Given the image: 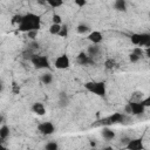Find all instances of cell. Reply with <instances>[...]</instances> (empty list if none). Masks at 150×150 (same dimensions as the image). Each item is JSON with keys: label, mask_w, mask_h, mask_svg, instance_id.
I'll return each instance as SVG.
<instances>
[{"label": "cell", "mask_w": 150, "mask_h": 150, "mask_svg": "<svg viewBox=\"0 0 150 150\" xmlns=\"http://www.w3.org/2000/svg\"><path fill=\"white\" fill-rule=\"evenodd\" d=\"M76 61L81 66H88V64H95V61L91 56H89L87 53L81 52L77 56H76Z\"/></svg>", "instance_id": "obj_7"}, {"label": "cell", "mask_w": 150, "mask_h": 150, "mask_svg": "<svg viewBox=\"0 0 150 150\" xmlns=\"http://www.w3.org/2000/svg\"><path fill=\"white\" fill-rule=\"evenodd\" d=\"M139 102H141V103H142V104H143L145 108L150 107V97H145L144 100H141Z\"/></svg>", "instance_id": "obj_32"}, {"label": "cell", "mask_w": 150, "mask_h": 150, "mask_svg": "<svg viewBox=\"0 0 150 150\" xmlns=\"http://www.w3.org/2000/svg\"><path fill=\"white\" fill-rule=\"evenodd\" d=\"M77 33H80V34H86V33H88L89 30H90V27L88 26V25H84V23H80L79 26H77Z\"/></svg>", "instance_id": "obj_22"}, {"label": "cell", "mask_w": 150, "mask_h": 150, "mask_svg": "<svg viewBox=\"0 0 150 150\" xmlns=\"http://www.w3.org/2000/svg\"><path fill=\"white\" fill-rule=\"evenodd\" d=\"M13 91H14V94H18V93L20 91V88H19L18 86H14V89H13Z\"/></svg>", "instance_id": "obj_37"}, {"label": "cell", "mask_w": 150, "mask_h": 150, "mask_svg": "<svg viewBox=\"0 0 150 150\" xmlns=\"http://www.w3.org/2000/svg\"><path fill=\"white\" fill-rule=\"evenodd\" d=\"M84 88L89 93H91L94 95H97L100 97L105 96V93H107V87H105V83L103 81H89V82H86L84 83Z\"/></svg>", "instance_id": "obj_2"}, {"label": "cell", "mask_w": 150, "mask_h": 150, "mask_svg": "<svg viewBox=\"0 0 150 150\" xmlns=\"http://www.w3.org/2000/svg\"><path fill=\"white\" fill-rule=\"evenodd\" d=\"M69 104V97H68V95L66 94V93H60L59 94V105L61 107V108H63V107H67Z\"/></svg>", "instance_id": "obj_16"}, {"label": "cell", "mask_w": 150, "mask_h": 150, "mask_svg": "<svg viewBox=\"0 0 150 150\" xmlns=\"http://www.w3.org/2000/svg\"><path fill=\"white\" fill-rule=\"evenodd\" d=\"M54 66H55L57 69H67V68H69V66H70V60H69L68 55L62 54V55L57 56L56 60L54 61Z\"/></svg>", "instance_id": "obj_6"}, {"label": "cell", "mask_w": 150, "mask_h": 150, "mask_svg": "<svg viewBox=\"0 0 150 150\" xmlns=\"http://www.w3.org/2000/svg\"><path fill=\"white\" fill-rule=\"evenodd\" d=\"M100 53H101V47H100V45L91 43V45L88 47V49H87V54H88L89 56H91L93 59H94L95 56L100 55Z\"/></svg>", "instance_id": "obj_12"}, {"label": "cell", "mask_w": 150, "mask_h": 150, "mask_svg": "<svg viewBox=\"0 0 150 150\" xmlns=\"http://www.w3.org/2000/svg\"><path fill=\"white\" fill-rule=\"evenodd\" d=\"M34 54H35V50L32 49L30 47H28V48L22 53V57H23L25 60H30V57H32Z\"/></svg>", "instance_id": "obj_20"}, {"label": "cell", "mask_w": 150, "mask_h": 150, "mask_svg": "<svg viewBox=\"0 0 150 150\" xmlns=\"http://www.w3.org/2000/svg\"><path fill=\"white\" fill-rule=\"evenodd\" d=\"M4 89H5V83H4V81L0 79V93H2Z\"/></svg>", "instance_id": "obj_35"}, {"label": "cell", "mask_w": 150, "mask_h": 150, "mask_svg": "<svg viewBox=\"0 0 150 150\" xmlns=\"http://www.w3.org/2000/svg\"><path fill=\"white\" fill-rule=\"evenodd\" d=\"M90 145L91 146H95V142H90Z\"/></svg>", "instance_id": "obj_39"}, {"label": "cell", "mask_w": 150, "mask_h": 150, "mask_svg": "<svg viewBox=\"0 0 150 150\" xmlns=\"http://www.w3.org/2000/svg\"><path fill=\"white\" fill-rule=\"evenodd\" d=\"M139 47H150V34L149 33H139Z\"/></svg>", "instance_id": "obj_14"}, {"label": "cell", "mask_w": 150, "mask_h": 150, "mask_svg": "<svg viewBox=\"0 0 150 150\" xmlns=\"http://www.w3.org/2000/svg\"><path fill=\"white\" fill-rule=\"evenodd\" d=\"M40 26H41V18L34 13H27V14L22 15V20L18 25L19 30L23 32V33H27L33 29L39 30Z\"/></svg>", "instance_id": "obj_1"}, {"label": "cell", "mask_w": 150, "mask_h": 150, "mask_svg": "<svg viewBox=\"0 0 150 150\" xmlns=\"http://www.w3.org/2000/svg\"><path fill=\"white\" fill-rule=\"evenodd\" d=\"M57 35L61 36V38H67V35H68V26L61 25V28H60V32H59Z\"/></svg>", "instance_id": "obj_24"}, {"label": "cell", "mask_w": 150, "mask_h": 150, "mask_svg": "<svg viewBox=\"0 0 150 150\" xmlns=\"http://www.w3.org/2000/svg\"><path fill=\"white\" fill-rule=\"evenodd\" d=\"M33 66L36 68V69H46V68H50V63H49V60L47 56L45 55H38V54H34L30 60H29Z\"/></svg>", "instance_id": "obj_3"}, {"label": "cell", "mask_w": 150, "mask_h": 150, "mask_svg": "<svg viewBox=\"0 0 150 150\" xmlns=\"http://www.w3.org/2000/svg\"><path fill=\"white\" fill-rule=\"evenodd\" d=\"M46 2L52 7V8H57L63 5V0H46Z\"/></svg>", "instance_id": "obj_21"}, {"label": "cell", "mask_w": 150, "mask_h": 150, "mask_svg": "<svg viewBox=\"0 0 150 150\" xmlns=\"http://www.w3.org/2000/svg\"><path fill=\"white\" fill-rule=\"evenodd\" d=\"M127 149L129 150H143L144 145H143V139L142 138H135V139H130L128 142V144L125 145Z\"/></svg>", "instance_id": "obj_9"}, {"label": "cell", "mask_w": 150, "mask_h": 150, "mask_svg": "<svg viewBox=\"0 0 150 150\" xmlns=\"http://www.w3.org/2000/svg\"><path fill=\"white\" fill-rule=\"evenodd\" d=\"M9 136V128L6 124H2L0 127V143H2L5 139H7Z\"/></svg>", "instance_id": "obj_15"}, {"label": "cell", "mask_w": 150, "mask_h": 150, "mask_svg": "<svg viewBox=\"0 0 150 150\" xmlns=\"http://www.w3.org/2000/svg\"><path fill=\"white\" fill-rule=\"evenodd\" d=\"M87 39H88L91 43L100 45V43L102 42V40H103V35H102V33L98 32V30H93V32L89 33V35H88Z\"/></svg>", "instance_id": "obj_10"}, {"label": "cell", "mask_w": 150, "mask_h": 150, "mask_svg": "<svg viewBox=\"0 0 150 150\" xmlns=\"http://www.w3.org/2000/svg\"><path fill=\"white\" fill-rule=\"evenodd\" d=\"M101 135H102V137H103L104 139H107V141H111V139H114V138H115V136H116L115 131H114V130H111V129H110V128H108V127H105V128H103V129H102Z\"/></svg>", "instance_id": "obj_13"}, {"label": "cell", "mask_w": 150, "mask_h": 150, "mask_svg": "<svg viewBox=\"0 0 150 150\" xmlns=\"http://www.w3.org/2000/svg\"><path fill=\"white\" fill-rule=\"evenodd\" d=\"M38 130L40 134H42L45 136H49L55 132V127L52 122H42L38 125Z\"/></svg>", "instance_id": "obj_5"}, {"label": "cell", "mask_w": 150, "mask_h": 150, "mask_svg": "<svg viewBox=\"0 0 150 150\" xmlns=\"http://www.w3.org/2000/svg\"><path fill=\"white\" fill-rule=\"evenodd\" d=\"M21 20H22V15H20V14H16V15H14V16H13V19H12V23L19 25V23L21 22Z\"/></svg>", "instance_id": "obj_30"}, {"label": "cell", "mask_w": 150, "mask_h": 150, "mask_svg": "<svg viewBox=\"0 0 150 150\" xmlns=\"http://www.w3.org/2000/svg\"><path fill=\"white\" fill-rule=\"evenodd\" d=\"M139 39H141L139 33H132V34L130 35V41H131V43L135 45V46H138V45H139Z\"/></svg>", "instance_id": "obj_23"}, {"label": "cell", "mask_w": 150, "mask_h": 150, "mask_svg": "<svg viewBox=\"0 0 150 150\" xmlns=\"http://www.w3.org/2000/svg\"><path fill=\"white\" fill-rule=\"evenodd\" d=\"M129 104H130V108H131V115L139 116V115H143L145 112L146 108L141 102H129Z\"/></svg>", "instance_id": "obj_8"}, {"label": "cell", "mask_w": 150, "mask_h": 150, "mask_svg": "<svg viewBox=\"0 0 150 150\" xmlns=\"http://www.w3.org/2000/svg\"><path fill=\"white\" fill-rule=\"evenodd\" d=\"M74 2L77 7H83V6H86L87 0H74Z\"/></svg>", "instance_id": "obj_33"}, {"label": "cell", "mask_w": 150, "mask_h": 150, "mask_svg": "<svg viewBox=\"0 0 150 150\" xmlns=\"http://www.w3.org/2000/svg\"><path fill=\"white\" fill-rule=\"evenodd\" d=\"M60 28H61L60 23H52V26L49 27V33L52 35H57L60 32Z\"/></svg>", "instance_id": "obj_19"}, {"label": "cell", "mask_w": 150, "mask_h": 150, "mask_svg": "<svg viewBox=\"0 0 150 150\" xmlns=\"http://www.w3.org/2000/svg\"><path fill=\"white\" fill-rule=\"evenodd\" d=\"M32 111H33L35 115H38V116H43V115L46 114V108H45L43 103H41V102H35V103H33V105H32Z\"/></svg>", "instance_id": "obj_11"}, {"label": "cell", "mask_w": 150, "mask_h": 150, "mask_svg": "<svg viewBox=\"0 0 150 150\" xmlns=\"http://www.w3.org/2000/svg\"><path fill=\"white\" fill-rule=\"evenodd\" d=\"M115 66H116V62L112 59H108L104 61V67L107 69H112V68H115Z\"/></svg>", "instance_id": "obj_25"}, {"label": "cell", "mask_w": 150, "mask_h": 150, "mask_svg": "<svg viewBox=\"0 0 150 150\" xmlns=\"http://www.w3.org/2000/svg\"><path fill=\"white\" fill-rule=\"evenodd\" d=\"M125 114L122 112H114L112 115H110L109 117H105L103 120L100 121V123L97 124H103V125H111V124H117V123H124L125 121Z\"/></svg>", "instance_id": "obj_4"}, {"label": "cell", "mask_w": 150, "mask_h": 150, "mask_svg": "<svg viewBox=\"0 0 150 150\" xmlns=\"http://www.w3.org/2000/svg\"><path fill=\"white\" fill-rule=\"evenodd\" d=\"M4 121H5V118H4V116L0 114V124H4Z\"/></svg>", "instance_id": "obj_38"}, {"label": "cell", "mask_w": 150, "mask_h": 150, "mask_svg": "<svg viewBox=\"0 0 150 150\" xmlns=\"http://www.w3.org/2000/svg\"><path fill=\"white\" fill-rule=\"evenodd\" d=\"M124 112L125 114H131V108H130V104L129 103H127L124 105Z\"/></svg>", "instance_id": "obj_34"}, {"label": "cell", "mask_w": 150, "mask_h": 150, "mask_svg": "<svg viewBox=\"0 0 150 150\" xmlns=\"http://www.w3.org/2000/svg\"><path fill=\"white\" fill-rule=\"evenodd\" d=\"M36 35H38V30H36V29H33V30L27 32V36H28L29 39H32V40H34V39L36 38Z\"/></svg>", "instance_id": "obj_31"}, {"label": "cell", "mask_w": 150, "mask_h": 150, "mask_svg": "<svg viewBox=\"0 0 150 150\" xmlns=\"http://www.w3.org/2000/svg\"><path fill=\"white\" fill-rule=\"evenodd\" d=\"M45 149H47V150H56V149H59V144L56 142H48L45 145Z\"/></svg>", "instance_id": "obj_26"}, {"label": "cell", "mask_w": 150, "mask_h": 150, "mask_svg": "<svg viewBox=\"0 0 150 150\" xmlns=\"http://www.w3.org/2000/svg\"><path fill=\"white\" fill-rule=\"evenodd\" d=\"M114 8L118 12H125L127 11V1L125 0H115Z\"/></svg>", "instance_id": "obj_17"}, {"label": "cell", "mask_w": 150, "mask_h": 150, "mask_svg": "<svg viewBox=\"0 0 150 150\" xmlns=\"http://www.w3.org/2000/svg\"><path fill=\"white\" fill-rule=\"evenodd\" d=\"M45 1H46V0H45Z\"/></svg>", "instance_id": "obj_40"}, {"label": "cell", "mask_w": 150, "mask_h": 150, "mask_svg": "<svg viewBox=\"0 0 150 150\" xmlns=\"http://www.w3.org/2000/svg\"><path fill=\"white\" fill-rule=\"evenodd\" d=\"M129 141H130V138H127V137H125V138H122V139H121V143H125V145H127Z\"/></svg>", "instance_id": "obj_36"}, {"label": "cell", "mask_w": 150, "mask_h": 150, "mask_svg": "<svg viewBox=\"0 0 150 150\" xmlns=\"http://www.w3.org/2000/svg\"><path fill=\"white\" fill-rule=\"evenodd\" d=\"M40 80H41V82L43 84H50L53 82V75L50 73H45V74L41 75Z\"/></svg>", "instance_id": "obj_18"}, {"label": "cell", "mask_w": 150, "mask_h": 150, "mask_svg": "<svg viewBox=\"0 0 150 150\" xmlns=\"http://www.w3.org/2000/svg\"><path fill=\"white\" fill-rule=\"evenodd\" d=\"M139 56L138 55H136V54H134V53H131L130 55H129V61L131 62V63H136V62H138L139 61Z\"/></svg>", "instance_id": "obj_28"}, {"label": "cell", "mask_w": 150, "mask_h": 150, "mask_svg": "<svg viewBox=\"0 0 150 150\" xmlns=\"http://www.w3.org/2000/svg\"><path fill=\"white\" fill-rule=\"evenodd\" d=\"M52 21H53V23H62V18H61V15L60 14H53V16H52Z\"/></svg>", "instance_id": "obj_27"}, {"label": "cell", "mask_w": 150, "mask_h": 150, "mask_svg": "<svg viewBox=\"0 0 150 150\" xmlns=\"http://www.w3.org/2000/svg\"><path fill=\"white\" fill-rule=\"evenodd\" d=\"M132 53H134V54H136V55H138V56L141 57V56H143L144 50H143V48H142V47H135V48H134V50H132Z\"/></svg>", "instance_id": "obj_29"}]
</instances>
